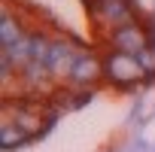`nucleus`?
Returning a JSON list of instances; mask_svg holds the SVG:
<instances>
[{"label": "nucleus", "instance_id": "4", "mask_svg": "<svg viewBox=\"0 0 155 152\" xmlns=\"http://www.w3.org/2000/svg\"><path fill=\"white\" fill-rule=\"evenodd\" d=\"M104 79V55H94L88 49L79 52L73 70H70V85H79V88H94L97 82Z\"/></svg>", "mask_w": 155, "mask_h": 152}, {"label": "nucleus", "instance_id": "6", "mask_svg": "<svg viewBox=\"0 0 155 152\" xmlns=\"http://www.w3.org/2000/svg\"><path fill=\"white\" fill-rule=\"evenodd\" d=\"M28 34V28L21 25V15H15L9 6L3 9V15H0V46H9V43H15L18 37H25Z\"/></svg>", "mask_w": 155, "mask_h": 152}, {"label": "nucleus", "instance_id": "7", "mask_svg": "<svg viewBox=\"0 0 155 152\" xmlns=\"http://www.w3.org/2000/svg\"><path fill=\"white\" fill-rule=\"evenodd\" d=\"M137 58H140V64L146 67V73H149V76H155V43H152V46H146V49H140V52H137Z\"/></svg>", "mask_w": 155, "mask_h": 152}, {"label": "nucleus", "instance_id": "5", "mask_svg": "<svg viewBox=\"0 0 155 152\" xmlns=\"http://www.w3.org/2000/svg\"><path fill=\"white\" fill-rule=\"evenodd\" d=\"M34 137L18 125V122H12V119H3V125H0V146H3L6 152H12V149H21V146H28Z\"/></svg>", "mask_w": 155, "mask_h": 152}, {"label": "nucleus", "instance_id": "3", "mask_svg": "<svg viewBox=\"0 0 155 152\" xmlns=\"http://www.w3.org/2000/svg\"><path fill=\"white\" fill-rule=\"evenodd\" d=\"M91 9V21L97 25V31H113L125 21H134L137 18V6L134 0H88L85 3Z\"/></svg>", "mask_w": 155, "mask_h": 152}, {"label": "nucleus", "instance_id": "1", "mask_svg": "<svg viewBox=\"0 0 155 152\" xmlns=\"http://www.w3.org/2000/svg\"><path fill=\"white\" fill-rule=\"evenodd\" d=\"M104 79L113 85V88H140L146 85L152 76L146 73V67L140 64L137 55L131 52H119V49H107L104 52Z\"/></svg>", "mask_w": 155, "mask_h": 152}, {"label": "nucleus", "instance_id": "2", "mask_svg": "<svg viewBox=\"0 0 155 152\" xmlns=\"http://www.w3.org/2000/svg\"><path fill=\"white\" fill-rule=\"evenodd\" d=\"M152 43H155V31H152L149 25H143L140 18L125 21V25L107 31V49H119V52L137 55L140 49H146V46H152Z\"/></svg>", "mask_w": 155, "mask_h": 152}]
</instances>
